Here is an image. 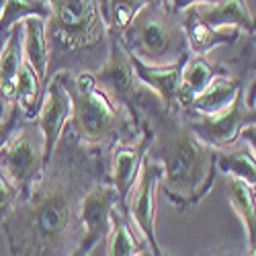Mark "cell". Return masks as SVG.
<instances>
[{
  "label": "cell",
  "mask_w": 256,
  "mask_h": 256,
  "mask_svg": "<svg viewBox=\"0 0 256 256\" xmlns=\"http://www.w3.org/2000/svg\"><path fill=\"white\" fill-rule=\"evenodd\" d=\"M92 76L96 86L106 96L123 109H127V113L134 117L138 127L146 123L148 113L156 109L158 104H162L156 92L140 82L132 64V56L121 44V37L117 33H111L109 56H106L102 66L96 72H92Z\"/></svg>",
  "instance_id": "6"
},
{
  "label": "cell",
  "mask_w": 256,
  "mask_h": 256,
  "mask_svg": "<svg viewBox=\"0 0 256 256\" xmlns=\"http://www.w3.org/2000/svg\"><path fill=\"white\" fill-rule=\"evenodd\" d=\"M109 250L106 256H132L140 248H148L144 240L138 238V234L134 232V226L130 222L127 213H121L117 207L111 211V228H109Z\"/></svg>",
  "instance_id": "23"
},
{
  "label": "cell",
  "mask_w": 256,
  "mask_h": 256,
  "mask_svg": "<svg viewBox=\"0 0 256 256\" xmlns=\"http://www.w3.org/2000/svg\"><path fill=\"white\" fill-rule=\"evenodd\" d=\"M144 2L140 0H106V25L111 33L121 35L123 29L132 23L136 12Z\"/></svg>",
  "instance_id": "25"
},
{
  "label": "cell",
  "mask_w": 256,
  "mask_h": 256,
  "mask_svg": "<svg viewBox=\"0 0 256 256\" xmlns=\"http://www.w3.org/2000/svg\"><path fill=\"white\" fill-rule=\"evenodd\" d=\"M60 74L72 96V117L66 127L78 142L88 146L109 162L115 146L132 142L142 134L144 125L138 127L127 109L113 102L96 86L92 72Z\"/></svg>",
  "instance_id": "4"
},
{
  "label": "cell",
  "mask_w": 256,
  "mask_h": 256,
  "mask_svg": "<svg viewBox=\"0 0 256 256\" xmlns=\"http://www.w3.org/2000/svg\"><path fill=\"white\" fill-rule=\"evenodd\" d=\"M16 199H18L16 184L0 170V222H2V218L10 211V207L14 205Z\"/></svg>",
  "instance_id": "27"
},
{
  "label": "cell",
  "mask_w": 256,
  "mask_h": 256,
  "mask_svg": "<svg viewBox=\"0 0 256 256\" xmlns=\"http://www.w3.org/2000/svg\"><path fill=\"white\" fill-rule=\"evenodd\" d=\"M182 27L186 35V46L190 56H205L218 46H234L240 39L238 29H213L203 23L199 6H188L182 12Z\"/></svg>",
  "instance_id": "15"
},
{
  "label": "cell",
  "mask_w": 256,
  "mask_h": 256,
  "mask_svg": "<svg viewBox=\"0 0 256 256\" xmlns=\"http://www.w3.org/2000/svg\"><path fill=\"white\" fill-rule=\"evenodd\" d=\"M48 78L56 72H96L109 56L106 0H48Z\"/></svg>",
  "instance_id": "3"
},
{
  "label": "cell",
  "mask_w": 256,
  "mask_h": 256,
  "mask_svg": "<svg viewBox=\"0 0 256 256\" xmlns=\"http://www.w3.org/2000/svg\"><path fill=\"white\" fill-rule=\"evenodd\" d=\"M152 256H168L166 252H158V254H152Z\"/></svg>",
  "instance_id": "32"
},
{
  "label": "cell",
  "mask_w": 256,
  "mask_h": 256,
  "mask_svg": "<svg viewBox=\"0 0 256 256\" xmlns=\"http://www.w3.org/2000/svg\"><path fill=\"white\" fill-rule=\"evenodd\" d=\"M218 172L236 176L250 186H256V160L254 148L244 142L242 148L232 144L224 150H218Z\"/></svg>",
  "instance_id": "21"
},
{
  "label": "cell",
  "mask_w": 256,
  "mask_h": 256,
  "mask_svg": "<svg viewBox=\"0 0 256 256\" xmlns=\"http://www.w3.org/2000/svg\"><path fill=\"white\" fill-rule=\"evenodd\" d=\"M199 16L213 29L230 27L254 37V18L246 6V0H220L216 4H203V8L199 6Z\"/></svg>",
  "instance_id": "17"
},
{
  "label": "cell",
  "mask_w": 256,
  "mask_h": 256,
  "mask_svg": "<svg viewBox=\"0 0 256 256\" xmlns=\"http://www.w3.org/2000/svg\"><path fill=\"white\" fill-rule=\"evenodd\" d=\"M228 199L240 218L244 232H246V256H254V244H256V213H254V186L246 184L244 180L236 176H228L226 182Z\"/></svg>",
  "instance_id": "19"
},
{
  "label": "cell",
  "mask_w": 256,
  "mask_h": 256,
  "mask_svg": "<svg viewBox=\"0 0 256 256\" xmlns=\"http://www.w3.org/2000/svg\"><path fill=\"white\" fill-rule=\"evenodd\" d=\"M46 168L44 134L35 121H25L16 134L0 148V170L16 184L18 197H25Z\"/></svg>",
  "instance_id": "7"
},
{
  "label": "cell",
  "mask_w": 256,
  "mask_h": 256,
  "mask_svg": "<svg viewBox=\"0 0 256 256\" xmlns=\"http://www.w3.org/2000/svg\"><path fill=\"white\" fill-rule=\"evenodd\" d=\"M160 176H162L160 164L146 156L142 162L138 182L130 195V201H127L130 222L132 226L138 228V232L142 234V240L146 242L148 250L152 254L162 252L156 236V190L160 186Z\"/></svg>",
  "instance_id": "8"
},
{
  "label": "cell",
  "mask_w": 256,
  "mask_h": 256,
  "mask_svg": "<svg viewBox=\"0 0 256 256\" xmlns=\"http://www.w3.org/2000/svg\"><path fill=\"white\" fill-rule=\"evenodd\" d=\"M70 117H72V96L62 80V74L56 72L46 80L44 100H41V109L35 117L37 127L44 134L46 162L52 158L54 148L64 132V127L68 125Z\"/></svg>",
  "instance_id": "11"
},
{
  "label": "cell",
  "mask_w": 256,
  "mask_h": 256,
  "mask_svg": "<svg viewBox=\"0 0 256 256\" xmlns=\"http://www.w3.org/2000/svg\"><path fill=\"white\" fill-rule=\"evenodd\" d=\"M4 2L6 0H0V12H2V8H4Z\"/></svg>",
  "instance_id": "31"
},
{
  "label": "cell",
  "mask_w": 256,
  "mask_h": 256,
  "mask_svg": "<svg viewBox=\"0 0 256 256\" xmlns=\"http://www.w3.org/2000/svg\"><path fill=\"white\" fill-rule=\"evenodd\" d=\"M162 2H164V4H166V6H168V0H162ZM168 8H170V6H168Z\"/></svg>",
  "instance_id": "33"
},
{
  "label": "cell",
  "mask_w": 256,
  "mask_h": 256,
  "mask_svg": "<svg viewBox=\"0 0 256 256\" xmlns=\"http://www.w3.org/2000/svg\"><path fill=\"white\" fill-rule=\"evenodd\" d=\"M228 68H224V66L211 64L205 56H188L182 64L180 82H178V106H180V111H184L190 104V100H193L213 78L220 76Z\"/></svg>",
  "instance_id": "18"
},
{
  "label": "cell",
  "mask_w": 256,
  "mask_h": 256,
  "mask_svg": "<svg viewBox=\"0 0 256 256\" xmlns=\"http://www.w3.org/2000/svg\"><path fill=\"white\" fill-rule=\"evenodd\" d=\"M146 121L152 130L146 156L162 168V193L180 209L197 205L218 180V150L190 130L180 109L158 104Z\"/></svg>",
  "instance_id": "2"
},
{
  "label": "cell",
  "mask_w": 256,
  "mask_h": 256,
  "mask_svg": "<svg viewBox=\"0 0 256 256\" xmlns=\"http://www.w3.org/2000/svg\"><path fill=\"white\" fill-rule=\"evenodd\" d=\"M109 162L64 127L44 174L2 218L10 256H70L84 238L80 203Z\"/></svg>",
  "instance_id": "1"
},
{
  "label": "cell",
  "mask_w": 256,
  "mask_h": 256,
  "mask_svg": "<svg viewBox=\"0 0 256 256\" xmlns=\"http://www.w3.org/2000/svg\"><path fill=\"white\" fill-rule=\"evenodd\" d=\"M2 44H4V41H0V48H2Z\"/></svg>",
  "instance_id": "34"
},
{
  "label": "cell",
  "mask_w": 256,
  "mask_h": 256,
  "mask_svg": "<svg viewBox=\"0 0 256 256\" xmlns=\"http://www.w3.org/2000/svg\"><path fill=\"white\" fill-rule=\"evenodd\" d=\"M29 16L48 18L50 2L48 0H6L0 12V41H6L10 27Z\"/></svg>",
  "instance_id": "24"
},
{
  "label": "cell",
  "mask_w": 256,
  "mask_h": 256,
  "mask_svg": "<svg viewBox=\"0 0 256 256\" xmlns=\"http://www.w3.org/2000/svg\"><path fill=\"white\" fill-rule=\"evenodd\" d=\"M186 58H182L174 64H168V66H150V64H144L142 60L132 56V64H134V70H136L140 82L156 92V96L160 98V102L168 111L180 109L178 106V82H180L182 64Z\"/></svg>",
  "instance_id": "14"
},
{
  "label": "cell",
  "mask_w": 256,
  "mask_h": 256,
  "mask_svg": "<svg viewBox=\"0 0 256 256\" xmlns=\"http://www.w3.org/2000/svg\"><path fill=\"white\" fill-rule=\"evenodd\" d=\"M119 37L127 52L150 66H168L190 56L182 14L162 0H146Z\"/></svg>",
  "instance_id": "5"
},
{
  "label": "cell",
  "mask_w": 256,
  "mask_h": 256,
  "mask_svg": "<svg viewBox=\"0 0 256 256\" xmlns=\"http://www.w3.org/2000/svg\"><path fill=\"white\" fill-rule=\"evenodd\" d=\"M27 119L23 117V111H20V106H18V102L14 100L12 104H10V109H8V113L0 119V148H2L14 134H16V130L20 125H23Z\"/></svg>",
  "instance_id": "26"
},
{
  "label": "cell",
  "mask_w": 256,
  "mask_h": 256,
  "mask_svg": "<svg viewBox=\"0 0 256 256\" xmlns=\"http://www.w3.org/2000/svg\"><path fill=\"white\" fill-rule=\"evenodd\" d=\"M132 256H152V252L148 250V248H140V250H138V252H134Z\"/></svg>",
  "instance_id": "30"
},
{
  "label": "cell",
  "mask_w": 256,
  "mask_h": 256,
  "mask_svg": "<svg viewBox=\"0 0 256 256\" xmlns=\"http://www.w3.org/2000/svg\"><path fill=\"white\" fill-rule=\"evenodd\" d=\"M248 78H254V76H234L230 74V70L222 72L190 100L184 113L186 115H216L224 111L226 106L234 102V98L244 92V84Z\"/></svg>",
  "instance_id": "13"
},
{
  "label": "cell",
  "mask_w": 256,
  "mask_h": 256,
  "mask_svg": "<svg viewBox=\"0 0 256 256\" xmlns=\"http://www.w3.org/2000/svg\"><path fill=\"white\" fill-rule=\"evenodd\" d=\"M220 0H168V6L174 12H182L188 6H201V4H216Z\"/></svg>",
  "instance_id": "28"
},
{
  "label": "cell",
  "mask_w": 256,
  "mask_h": 256,
  "mask_svg": "<svg viewBox=\"0 0 256 256\" xmlns=\"http://www.w3.org/2000/svg\"><path fill=\"white\" fill-rule=\"evenodd\" d=\"M20 64H23V23H16L10 27L6 41L0 48V119L14 102Z\"/></svg>",
  "instance_id": "16"
},
{
  "label": "cell",
  "mask_w": 256,
  "mask_h": 256,
  "mask_svg": "<svg viewBox=\"0 0 256 256\" xmlns=\"http://www.w3.org/2000/svg\"><path fill=\"white\" fill-rule=\"evenodd\" d=\"M23 23V58L33 68L37 78L46 84L48 80V41H46V18L29 16Z\"/></svg>",
  "instance_id": "20"
},
{
  "label": "cell",
  "mask_w": 256,
  "mask_h": 256,
  "mask_svg": "<svg viewBox=\"0 0 256 256\" xmlns=\"http://www.w3.org/2000/svg\"><path fill=\"white\" fill-rule=\"evenodd\" d=\"M44 90H46V84L37 78L33 68L23 58V64H20L18 76H16L14 100L18 102L20 111H23V117L27 121H35V117L41 109V100H44Z\"/></svg>",
  "instance_id": "22"
},
{
  "label": "cell",
  "mask_w": 256,
  "mask_h": 256,
  "mask_svg": "<svg viewBox=\"0 0 256 256\" xmlns=\"http://www.w3.org/2000/svg\"><path fill=\"white\" fill-rule=\"evenodd\" d=\"M150 142H152V130L146 121L142 134L136 140L115 146L109 156V180L113 182L117 195H119L117 209L121 213H127V201H130V195L138 182L142 162L146 158Z\"/></svg>",
  "instance_id": "10"
},
{
  "label": "cell",
  "mask_w": 256,
  "mask_h": 256,
  "mask_svg": "<svg viewBox=\"0 0 256 256\" xmlns=\"http://www.w3.org/2000/svg\"><path fill=\"white\" fill-rule=\"evenodd\" d=\"M184 113V111H182ZM184 119L188 127L193 130L205 144H209L216 150L236 144L244 127L256 123V111L244 102V92L234 98L230 106L216 115H186Z\"/></svg>",
  "instance_id": "9"
},
{
  "label": "cell",
  "mask_w": 256,
  "mask_h": 256,
  "mask_svg": "<svg viewBox=\"0 0 256 256\" xmlns=\"http://www.w3.org/2000/svg\"><path fill=\"white\" fill-rule=\"evenodd\" d=\"M98 242L96 240H92V238H88V236H84L82 240H80V244L72 250V254L70 256H88L92 250H94V246H96Z\"/></svg>",
  "instance_id": "29"
},
{
  "label": "cell",
  "mask_w": 256,
  "mask_h": 256,
  "mask_svg": "<svg viewBox=\"0 0 256 256\" xmlns=\"http://www.w3.org/2000/svg\"><path fill=\"white\" fill-rule=\"evenodd\" d=\"M119 207V195L109 178L96 180L80 203V220L84 226V236L102 242L111 228V211Z\"/></svg>",
  "instance_id": "12"
}]
</instances>
